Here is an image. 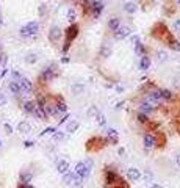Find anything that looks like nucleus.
<instances>
[{"mask_svg":"<svg viewBox=\"0 0 180 188\" xmlns=\"http://www.w3.org/2000/svg\"><path fill=\"white\" fill-rule=\"evenodd\" d=\"M77 35H78V25H77V24H70V25L67 27V30H66V41H64V47H63V52H67L70 42L77 38Z\"/></svg>","mask_w":180,"mask_h":188,"instance_id":"obj_1","label":"nucleus"},{"mask_svg":"<svg viewBox=\"0 0 180 188\" xmlns=\"http://www.w3.org/2000/svg\"><path fill=\"white\" fill-rule=\"evenodd\" d=\"M38 32H39V22L31 21V22H28L27 25H24V27L21 28L19 33H21L22 38H28V36H34Z\"/></svg>","mask_w":180,"mask_h":188,"instance_id":"obj_2","label":"nucleus"},{"mask_svg":"<svg viewBox=\"0 0 180 188\" xmlns=\"http://www.w3.org/2000/svg\"><path fill=\"white\" fill-rule=\"evenodd\" d=\"M119 180V174L116 173V171H113L111 168H105V186L108 188V186H113L116 182Z\"/></svg>","mask_w":180,"mask_h":188,"instance_id":"obj_3","label":"nucleus"},{"mask_svg":"<svg viewBox=\"0 0 180 188\" xmlns=\"http://www.w3.org/2000/svg\"><path fill=\"white\" fill-rule=\"evenodd\" d=\"M75 176L77 177H80V179H86L89 174H91V168H89L85 162H78L77 165H75Z\"/></svg>","mask_w":180,"mask_h":188,"instance_id":"obj_4","label":"nucleus"},{"mask_svg":"<svg viewBox=\"0 0 180 188\" xmlns=\"http://www.w3.org/2000/svg\"><path fill=\"white\" fill-rule=\"evenodd\" d=\"M114 33V39H118V41H121V39H125L127 36H130L132 35V30H130V27H127V25H121L116 32H113Z\"/></svg>","mask_w":180,"mask_h":188,"instance_id":"obj_5","label":"nucleus"},{"mask_svg":"<svg viewBox=\"0 0 180 188\" xmlns=\"http://www.w3.org/2000/svg\"><path fill=\"white\" fill-rule=\"evenodd\" d=\"M61 36H63V32H61V28L58 25H53L50 28V32H49V41L50 42H58L61 39Z\"/></svg>","mask_w":180,"mask_h":188,"instance_id":"obj_6","label":"nucleus"},{"mask_svg":"<svg viewBox=\"0 0 180 188\" xmlns=\"http://www.w3.org/2000/svg\"><path fill=\"white\" fill-rule=\"evenodd\" d=\"M142 144L146 149H152L157 146V136L152 133H144L142 135Z\"/></svg>","mask_w":180,"mask_h":188,"instance_id":"obj_7","label":"nucleus"},{"mask_svg":"<svg viewBox=\"0 0 180 188\" xmlns=\"http://www.w3.org/2000/svg\"><path fill=\"white\" fill-rule=\"evenodd\" d=\"M146 102H149V103H158V102H161V96H160V91L158 89H152V91H147L146 92Z\"/></svg>","mask_w":180,"mask_h":188,"instance_id":"obj_8","label":"nucleus"},{"mask_svg":"<svg viewBox=\"0 0 180 188\" xmlns=\"http://www.w3.org/2000/svg\"><path fill=\"white\" fill-rule=\"evenodd\" d=\"M53 68H55V66H49V68H44V71L41 72V79L44 80V82H50L53 77H55V75H57V71L55 69H53Z\"/></svg>","mask_w":180,"mask_h":188,"instance_id":"obj_9","label":"nucleus"},{"mask_svg":"<svg viewBox=\"0 0 180 188\" xmlns=\"http://www.w3.org/2000/svg\"><path fill=\"white\" fill-rule=\"evenodd\" d=\"M138 113H142V115H146V116H149V115H152V113L155 111V107L152 105V103H149V102H141L139 103V107H138Z\"/></svg>","mask_w":180,"mask_h":188,"instance_id":"obj_10","label":"nucleus"},{"mask_svg":"<svg viewBox=\"0 0 180 188\" xmlns=\"http://www.w3.org/2000/svg\"><path fill=\"white\" fill-rule=\"evenodd\" d=\"M106 139H108V143H111V144H118V141H119L118 130L108 127V129H106Z\"/></svg>","mask_w":180,"mask_h":188,"instance_id":"obj_11","label":"nucleus"},{"mask_svg":"<svg viewBox=\"0 0 180 188\" xmlns=\"http://www.w3.org/2000/svg\"><path fill=\"white\" fill-rule=\"evenodd\" d=\"M127 177H129V180H130V182H136V180H139V179H141V173H139V169H138V168H135V166L129 168V169H127Z\"/></svg>","mask_w":180,"mask_h":188,"instance_id":"obj_12","label":"nucleus"},{"mask_svg":"<svg viewBox=\"0 0 180 188\" xmlns=\"http://www.w3.org/2000/svg\"><path fill=\"white\" fill-rule=\"evenodd\" d=\"M102 11H103V3L100 2V0H94V2L91 3V13H93V16L94 17H99Z\"/></svg>","mask_w":180,"mask_h":188,"instance_id":"obj_13","label":"nucleus"},{"mask_svg":"<svg viewBox=\"0 0 180 188\" xmlns=\"http://www.w3.org/2000/svg\"><path fill=\"white\" fill-rule=\"evenodd\" d=\"M19 88H21V92H30L31 91V88H33V85H31V82L27 79V77H22L19 82Z\"/></svg>","mask_w":180,"mask_h":188,"instance_id":"obj_14","label":"nucleus"},{"mask_svg":"<svg viewBox=\"0 0 180 188\" xmlns=\"http://www.w3.org/2000/svg\"><path fill=\"white\" fill-rule=\"evenodd\" d=\"M55 108H57L58 116H60V115H63V113H67V105H66V102L63 100L61 97H57V102H55Z\"/></svg>","mask_w":180,"mask_h":188,"instance_id":"obj_15","label":"nucleus"},{"mask_svg":"<svg viewBox=\"0 0 180 188\" xmlns=\"http://www.w3.org/2000/svg\"><path fill=\"white\" fill-rule=\"evenodd\" d=\"M57 171L60 174H66L69 171V162L67 160H58V163H57Z\"/></svg>","mask_w":180,"mask_h":188,"instance_id":"obj_16","label":"nucleus"},{"mask_svg":"<svg viewBox=\"0 0 180 188\" xmlns=\"http://www.w3.org/2000/svg\"><path fill=\"white\" fill-rule=\"evenodd\" d=\"M75 179H77L75 173H70V171H67L66 174H63V183H64V185H74Z\"/></svg>","mask_w":180,"mask_h":188,"instance_id":"obj_17","label":"nucleus"},{"mask_svg":"<svg viewBox=\"0 0 180 188\" xmlns=\"http://www.w3.org/2000/svg\"><path fill=\"white\" fill-rule=\"evenodd\" d=\"M17 132H19V133H30V132H31V126H30V122H27V121H21L19 124H17Z\"/></svg>","mask_w":180,"mask_h":188,"instance_id":"obj_18","label":"nucleus"},{"mask_svg":"<svg viewBox=\"0 0 180 188\" xmlns=\"http://www.w3.org/2000/svg\"><path fill=\"white\" fill-rule=\"evenodd\" d=\"M113 49H111V44L110 42H103L102 47H100V56L102 58H108V56L111 55Z\"/></svg>","mask_w":180,"mask_h":188,"instance_id":"obj_19","label":"nucleus"},{"mask_svg":"<svg viewBox=\"0 0 180 188\" xmlns=\"http://www.w3.org/2000/svg\"><path fill=\"white\" fill-rule=\"evenodd\" d=\"M119 27H121V19H119V17H111V19H108V28H110L111 32H116Z\"/></svg>","mask_w":180,"mask_h":188,"instance_id":"obj_20","label":"nucleus"},{"mask_svg":"<svg viewBox=\"0 0 180 188\" xmlns=\"http://www.w3.org/2000/svg\"><path fill=\"white\" fill-rule=\"evenodd\" d=\"M33 179V174L28 173V171H22L21 176H19V183H30Z\"/></svg>","mask_w":180,"mask_h":188,"instance_id":"obj_21","label":"nucleus"},{"mask_svg":"<svg viewBox=\"0 0 180 188\" xmlns=\"http://www.w3.org/2000/svg\"><path fill=\"white\" fill-rule=\"evenodd\" d=\"M80 127V124L75 121V119H70L67 124H66V132H69V133H74V132H77Z\"/></svg>","mask_w":180,"mask_h":188,"instance_id":"obj_22","label":"nucleus"},{"mask_svg":"<svg viewBox=\"0 0 180 188\" xmlns=\"http://www.w3.org/2000/svg\"><path fill=\"white\" fill-rule=\"evenodd\" d=\"M70 91H72V94H74V96L83 94V91H85V85H82V83H74V85L70 86Z\"/></svg>","mask_w":180,"mask_h":188,"instance_id":"obj_23","label":"nucleus"},{"mask_svg":"<svg viewBox=\"0 0 180 188\" xmlns=\"http://www.w3.org/2000/svg\"><path fill=\"white\" fill-rule=\"evenodd\" d=\"M34 110H36V102L28 100V102L24 103V111H25V113H28V115H33Z\"/></svg>","mask_w":180,"mask_h":188,"instance_id":"obj_24","label":"nucleus"},{"mask_svg":"<svg viewBox=\"0 0 180 188\" xmlns=\"http://www.w3.org/2000/svg\"><path fill=\"white\" fill-rule=\"evenodd\" d=\"M150 68V58L147 55H144V56H141V61H139V69L141 71H147Z\"/></svg>","mask_w":180,"mask_h":188,"instance_id":"obj_25","label":"nucleus"},{"mask_svg":"<svg viewBox=\"0 0 180 188\" xmlns=\"http://www.w3.org/2000/svg\"><path fill=\"white\" fill-rule=\"evenodd\" d=\"M160 96H161V100H172L174 99V94L171 92L169 89H165V88H160Z\"/></svg>","mask_w":180,"mask_h":188,"instance_id":"obj_26","label":"nucleus"},{"mask_svg":"<svg viewBox=\"0 0 180 188\" xmlns=\"http://www.w3.org/2000/svg\"><path fill=\"white\" fill-rule=\"evenodd\" d=\"M135 53H136L138 56H144V55H147L146 53V45H144L141 41L138 44H135Z\"/></svg>","mask_w":180,"mask_h":188,"instance_id":"obj_27","label":"nucleus"},{"mask_svg":"<svg viewBox=\"0 0 180 188\" xmlns=\"http://www.w3.org/2000/svg\"><path fill=\"white\" fill-rule=\"evenodd\" d=\"M168 45L171 47V50H175V52H180V41H177V39H174L172 36L168 39Z\"/></svg>","mask_w":180,"mask_h":188,"instance_id":"obj_28","label":"nucleus"},{"mask_svg":"<svg viewBox=\"0 0 180 188\" xmlns=\"http://www.w3.org/2000/svg\"><path fill=\"white\" fill-rule=\"evenodd\" d=\"M33 116H34L36 119H39V121L47 119V115H46V113H44V110H42L41 107H38V105H36V110H34V113H33Z\"/></svg>","mask_w":180,"mask_h":188,"instance_id":"obj_29","label":"nucleus"},{"mask_svg":"<svg viewBox=\"0 0 180 188\" xmlns=\"http://www.w3.org/2000/svg\"><path fill=\"white\" fill-rule=\"evenodd\" d=\"M125 9V13H129V14H133V13H136V9H138V5L135 3V2H127L124 6Z\"/></svg>","mask_w":180,"mask_h":188,"instance_id":"obj_30","label":"nucleus"},{"mask_svg":"<svg viewBox=\"0 0 180 188\" xmlns=\"http://www.w3.org/2000/svg\"><path fill=\"white\" fill-rule=\"evenodd\" d=\"M8 88H10V91L14 94V96H19V94H21V88H19V83H17V82H10Z\"/></svg>","mask_w":180,"mask_h":188,"instance_id":"obj_31","label":"nucleus"},{"mask_svg":"<svg viewBox=\"0 0 180 188\" xmlns=\"http://www.w3.org/2000/svg\"><path fill=\"white\" fill-rule=\"evenodd\" d=\"M75 19H77V11H75L74 6H70V8L67 9V21H69L70 24H74Z\"/></svg>","mask_w":180,"mask_h":188,"instance_id":"obj_32","label":"nucleus"},{"mask_svg":"<svg viewBox=\"0 0 180 188\" xmlns=\"http://www.w3.org/2000/svg\"><path fill=\"white\" fill-rule=\"evenodd\" d=\"M52 139L55 141V143H58V141H63L64 139V133H63V132H53V136H52Z\"/></svg>","mask_w":180,"mask_h":188,"instance_id":"obj_33","label":"nucleus"},{"mask_svg":"<svg viewBox=\"0 0 180 188\" xmlns=\"http://www.w3.org/2000/svg\"><path fill=\"white\" fill-rule=\"evenodd\" d=\"M25 61L28 63V64H33V63L38 61V55H36V53H28V55L25 56Z\"/></svg>","mask_w":180,"mask_h":188,"instance_id":"obj_34","label":"nucleus"},{"mask_svg":"<svg viewBox=\"0 0 180 188\" xmlns=\"http://www.w3.org/2000/svg\"><path fill=\"white\" fill-rule=\"evenodd\" d=\"M166 60H168V53H166V52H163V50L157 52V61H158V63H163V61H166Z\"/></svg>","mask_w":180,"mask_h":188,"instance_id":"obj_35","label":"nucleus"},{"mask_svg":"<svg viewBox=\"0 0 180 188\" xmlns=\"http://www.w3.org/2000/svg\"><path fill=\"white\" fill-rule=\"evenodd\" d=\"M96 121H97L99 126H105V124H106V119H105V115H103V113H99V115L96 116Z\"/></svg>","mask_w":180,"mask_h":188,"instance_id":"obj_36","label":"nucleus"},{"mask_svg":"<svg viewBox=\"0 0 180 188\" xmlns=\"http://www.w3.org/2000/svg\"><path fill=\"white\" fill-rule=\"evenodd\" d=\"M144 180H146V182L154 180V173H152L150 169H146V171H144Z\"/></svg>","mask_w":180,"mask_h":188,"instance_id":"obj_37","label":"nucleus"},{"mask_svg":"<svg viewBox=\"0 0 180 188\" xmlns=\"http://www.w3.org/2000/svg\"><path fill=\"white\" fill-rule=\"evenodd\" d=\"M136 119H138V122H139V124H147V122H149V116L142 115V113H138Z\"/></svg>","mask_w":180,"mask_h":188,"instance_id":"obj_38","label":"nucleus"},{"mask_svg":"<svg viewBox=\"0 0 180 188\" xmlns=\"http://www.w3.org/2000/svg\"><path fill=\"white\" fill-rule=\"evenodd\" d=\"M99 113H100V111H99V108L96 105H93V107H89V110H88V116H94L96 118Z\"/></svg>","mask_w":180,"mask_h":188,"instance_id":"obj_39","label":"nucleus"},{"mask_svg":"<svg viewBox=\"0 0 180 188\" xmlns=\"http://www.w3.org/2000/svg\"><path fill=\"white\" fill-rule=\"evenodd\" d=\"M3 129H5V133L6 135H11L13 133V127L8 124V122H5V124H3Z\"/></svg>","mask_w":180,"mask_h":188,"instance_id":"obj_40","label":"nucleus"},{"mask_svg":"<svg viewBox=\"0 0 180 188\" xmlns=\"http://www.w3.org/2000/svg\"><path fill=\"white\" fill-rule=\"evenodd\" d=\"M172 27H174V30H175L177 33H180V17H178V19H175V21H174Z\"/></svg>","mask_w":180,"mask_h":188,"instance_id":"obj_41","label":"nucleus"},{"mask_svg":"<svg viewBox=\"0 0 180 188\" xmlns=\"http://www.w3.org/2000/svg\"><path fill=\"white\" fill-rule=\"evenodd\" d=\"M53 132H57L55 127H47L44 132H41V135H47V133H53Z\"/></svg>","mask_w":180,"mask_h":188,"instance_id":"obj_42","label":"nucleus"},{"mask_svg":"<svg viewBox=\"0 0 180 188\" xmlns=\"http://www.w3.org/2000/svg\"><path fill=\"white\" fill-rule=\"evenodd\" d=\"M11 75H13V79H14V82H16V80H17V82H19V80L22 79V75H21L19 72H17V71H13V72H11Z\"/></svg>","mask_w":180,"mask_h":188,"instance_id":"obj_43","label":"nucleus"},{"mask_svg":"<svg viewBox=\"0 0 180 188\" xmlns=\"http://www.w3.org/2000/svg\"><path fill=\"white\" fill-rule=\"evenodd\" d=\"M6 102H8V100H6V96H5L3 92H0V107H3Z\"/></svg>","mask_w":180,"mask_h":188,"instance_id":"obj_44","label":"nucleus"},{"mask_svg":"<svg viewBox=\"0 0 180 188\" xmlns=\"http://www.w3.org/2000/svg\"><path fill=\"white\" fill-rule=\"evenodd\" d=\"M138 42H139V36L138 35H133L132 36V44L135 45V44H138Z\"/></svg>","mask_w":180,"mask_h":188,"instance_id":"obj_45","label":"nucleus"},{"mask_svg":"<svg viewBox=\"0 0 180 188\" xmlns=\"http://www.w3.org/2000/svg\"><path fill=\"white\" fill-rule=\"evenodd\" d=\"M17 188H33L30 183H19L17 185Z\"/></svg>","mask_w":180,"mask_h":188,"instance_id":"obj_46","label":"nucleus"},{"mask_svg":"<svg viewBox=\"0 0 180 188\" xmlns=\"http://www.w3.org/2000/svg\"><path fill=\"white\" fill-rule=\"evenodd\" d=\"M33 144H34L33 141H25V143H24V146H25V147H31Z\"/></svg>","mask_w":180,"mask_h":188,"instance_id":"obj_47","label":"nucleus"},{"mask_svg":"<svg viewBox=\"0 0 180 188\" xmlns=\"http://www.w3.org/2000/svg\"><path fill=\"white\" fill-rule=\"evenodd\" d=\"M44 11H46V5H41V6H39V14L42 16V14H44Z\"/></svg>","mask_w":180,"mask_h":188,"instance_id":"obj_48","label":"nucleus"},{"mask_svg":"<svg viewBox=\"0 0 180 188\" xmlns=\"http://www.w3.org/2000/svg\"><path fill=\"white\" fill-rule=\"evenodd\" d=\"M69 118V115H66V116H63L61 119H60V122H58V124H63V122H66V119Z\"/></svg>","mask_w":180,"mask_h":188,"instance_id":"obj_49","label":"nucleus"},{"mask_svg":"<svg viewBox=\"0 0 180 188\" xmlns=\"http://www.w3.org/2000/svg\"><path fill=\"white\" fill-rule=\"evenodd\" d=\"M175 162H177V165H178V168H180V152L175 155Z\"/></svg>","mask_w":180,"mask_h":188,"instance_id":"obj_50","label":"nucleus"},{"mask_svg":"<svg viewBox=\"0 0 180 188\" xmlns=\"http://www.w3.org/2000/svg\"><path fill=\"white\" fill-rule=\"evenodd\" d=\"M150 188H163V186H161V185H158V183H154V185H152Z\"/></svg>","mask_w":180,"mask_h":188,"instance_id":"obj_51","label":"nucleus"},{"mask_svg":"<svg viewBox=\"0 0 180 188\" xmlns=\"http://www.w3.org/2000/svg\"><path fill=\"white\" fill-rule=\"evenodd\" d=\"M124 152H125L124 147H121V149H119V155H124Z\"/></svg>","mask_w":180,"mask_h":188,"instance_id":"obj_52","label":"nucleus"},{"mask_svg":"<svg viewBox=\"0 0 180 188\" xmlns=\"http://www.w3.org/2000/svg\"><path fill=\"white\" fill-rule=\"evenodd\" d=\"M175 85H177V86H180V77H178V79H175Z\"/></svg>","mask_w":180,"mask_h":188,"instance_id":"obj_53","label":"nucleus"},{"mask_svg":"<svg viewBox=\"0 0 180 188\" xmlns=\"http://www.w3.org/2000/svg\"><path fill=\"white\" fill-rule=\"evenodd\" d=\"M2 61H3V55H2V53H0V63H2Z\"/></svg>","mask_w":180,"mask_h":188,"instance_id":"obj_54","label":"nucleus"},{"mask_svg":"<svg viewBox=\"0 0 180 188\" xmlns=\"http://www.w3.org/2000/svg\"><path fill=\"white\" fill-rule=\"evenodd\" d=\"M0 27H2V17H0Z\"/></svg>","mask_w":180,"mask_h":188,"instance_id":"obj_55","label":"nucleus"},{"mask_svg":"<svg viewBox=\"0 0 180 188\" xmlns=\"http://www.w3.org/2000/svg\"><path fill=\"white\" fill-rule=\"evenodd\" d=\"M177 3H178V6H180V0H177Z\"/></svg>","mask_w":180,"mask_h":188,"instance_id":"obj_56","label":"nucleus"},{"mask_svg":"<svg viewBox=\"0 0 180 188\" xmlns=\"http://www.w3.org/2000/svg\"><path fill=\"white\" fill-rule=\"evenodd\" d=\"M0 146H2V141H0Z\"/></svg>","mask_w":180,"mask_h":188,"instance_id":"obj_57","label":"nucleus"},{"mask_svg":"<svg viewBox=\"0 0 180 188\" xmlns=\"http://www.w3.org/2000/svg\"><path fill=\"white\" fill-rule=\"evenodd\" d=\"M0 47H2V45H0Z\"/></svg>","mask_w":180,"mask_h":188,"instance_id":"obj_58","label":"nucleus"}]
</instances>
